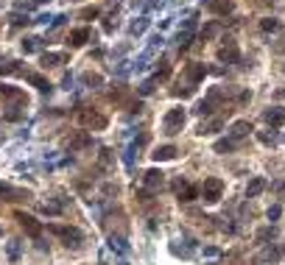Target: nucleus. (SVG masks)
I'll return each instance as SVG.
<instances>
[{
	"label": "nucleus",
	"mask_w": 285,
	"mask_h": 265,
	"mask_svg": "<svg viewBox=\"0 0 285 265\" xmlns=\"http://www.w3.org/2000/svg\"><path fill=\"white\" fill-rule=\"evenodd\" d=\"M48 232L51 235H56L59 240H64V246H73V248H78L81 246V240H84V235L76 229V226H62V223H51L48 226Z\"/></svg>",
	"instance_id": "f257e3e1"
},
{
	"label": "nucleus",
	"mask_w": 285,
	"mask_h": 265,
	"mask_svg": "<svg viewBox=\"0 0 285 265\" xmlns=\"http://www.w3.org/2000/svg\"><path fill=\"white\" fill-rule=\"evenodd\" d=\"M185 109L182 106H176V109H168V115L162 118V131L168 134V137H173V134H179L182 128H185Z\"/></svg>",
	"instance_id": "f03ea898"
},
{
	"label": "nucleus",
	"mask_w": 285,
	"mask_h": 265,
	"mask_svg": "<svg viewBox=\"0 0 285 265\" xmlns=\"http://www.w3.org/2000/svg\"><path fill=\"white\" fill-rule=\"evenodd\" d=\"M221 196H224V181L216 179V176L204 179V184H201V201L204 204H218Z\"/></svg>",
	"instance_id": "7ed1b4c3"
},
{
	"label": "nucleus",
	"mask_w": 285,
	"mask_h": 265,
	"mask_svg": "<svg viewBox=\"0 0 285 265\" xmlns=\"http://www.w3.org/2000/svg\"><path fill=\"white\" fill-rule=\"evenodd\" d=\"M78 123L84 128H93V131H104L106 128V118L95 109H78Z\"/></svg>",
	"instance_id": "20e7f679"
},
{
	"label": "nucleus",
	"mask_w": 285,
	"mask_h": 265,
	"mask_svg": "<svg viewBox=\"0 0 285 265\" xmlns=\"http://www.w3.org/2000/svg\"><path fill=\"white\" fill-rule=\"evenodd\" d=\"M283 251H285V246L283 243H274V246H266L263 251H260L254 260H252V265H268V263H277L280 257H283Z\"/></svg>",
	"instance_id": "39448f33"
},
{
	"label": "nucleus",
	"mask_w": 285,
	"mask_h": 265,
	"mask_svg": "<svg viewBox=\"0 0 285 265\" xmlns=\"http://www.w3.org/2000/svg\"><path fill=\"white\" fill-rule=\"evenodd\" d=\"M14 218H17L20 221V226H23V229L28 232V235H31V237H39V235H42V223L36 221L34 215H26V212H14Z\"/></svg>",
	"instance_id": "423d86ee"
},
{
	"label": "nucleus",
	"mask_w": 285,
	"mask_h": 265,
	"mask_svg": "<svg viewBox=\"0 0 285 265\" xmlns=\"http://www.w3.org/2000/svg\"><path fill=\"white\" fill-rule=\"evenodd\" d=\"M90 143H93V137H90L87 131H73V134L64 140V148H70V154H73V151H84Z\"/></svg>",
	"instance_id": "0eeeda50"
},
{
	"label": "nucleus",
	"mask_w": 285,
	"mask_h": 265,
	"mask_svg": "<svg viewBox=\"0 0 285 265\" xmlns=\"http://www.w3.org/2000/svg\"><path fill=\"white\" fill-rule=\"evenodd\" d=\"M218 59L226 61V64H235V61H241V53H238V42L235 39H226L221 48H218Z\"/></svg>",
	"instance_id": "6e6552de"
},
{
	"label": "nucleus",
	"mask_w": 285,
	"mask_h": 265,
	"mask_svg": "<svg viewBox=\"0 0 285 265\" xmlns=\"http://www.w3.org/2000/svg\"><path fill=\"white\" fill-rule=\"evenodd\" d=\"M143 184H146V190H162L165 187V173L162 171H157V168H151V171L143 173Z\"/></svg>",
	"instance_id": "1a4fd4ad"
},
{
	"label": "nucleus",
	"mask_w": 285,
	"mask_h": 265,
	"mask_svg": "<svg viewBox=\"0 0 285 265\" xmlns=\"http://www.w3.org/2000/svg\"><path fill=\"white\" fill-rule=\"evenodd\" d=\"M0 196H3V201H28L31 198V193L23 187H11V184H0Z\"/></svg>",
	"instance_id": "9d476101"
},
{
	"label": "nucleus",
	"mask_w": 285,
	"mask_h": 265,
	"mask_svg": "<svg viewBox=\"0 0 285 265\" xmlns=\"http://www.w3.org/2000/svg\"><path fill=\"white\" fill-rule=\"evenodd\" d=\"M193 28H196V20H188V23H185V31L176 34V48H179V51H188L190 48V42H193Z\"/></svg>",
	"instance_id": "9b49d317"
},
{
	"label": "nucleus",
	"mask_w": 285,
	"mask_h": 265,
	"mask_svg": "<svg viewBox=\"0 0 285 265\" xmlns=\"http://www.w3.org/2000/svg\"><path fill=\"white\" fill-rule=\"evenodd\" d=\"M263 120H266L271 128L283 126V123H285V109H283V106H271V109L263 112Z\"/></svg>",
	"instance_id": "f8f14e48"
},
{
	"label": "nucleus",
	"mask_w": 285,
	"mask_h": 265,
	"mask_svg": "<svg viewBox=\"0 0 285 265\" xmlns=\"http://www.w3.org/2000/svg\"><path fill=\"white\" fill-rule=\"evenodd\" d=\"M0 95L6 98V101H11L14 106H26V92H20L17 87H0Z\"/></svg>",
	"instance_id": "ddd939ff"
},
{
	"label": "nucleus",
	"mask_w": 285,
	"mask_h": 265,
	"mask_svg": "<svg viewBox=\"0 0 285 265\" xmlns=\"http://www.w3.org/2000/svg\"><path fill=\"white\" fill-rule=\"evenodd\" d=\"M249 131H254L249 120H235L232 126H229V137H232V140H243V137H249Z\"/></svg>",
	"instance_id": "4468645a"
},
{
	"label": "nucleus",
	"mask_w": 285,
	"mask_h": 265,
	"mask_svg": "<svg viewBox=\"0 0 285 265\" xmlns=\"http://www.w3.org/2000/svg\"><path fill=\"white\" fill-rule=\"evenodd\" d=\"M185 76L190 78V84H199L201 78L207 76V67H204V64H199V61H190L188 67H185Z\"/></svg>",
	"instance_id": "2eb2a0df"
},
{
	"label": "nucleus",
	"mask_w": 285,
	"mask_h": 265,
	"mask_svg": "<svg viewBox=\"0 0 285 265\" xmlns=\"http://www.w3.org/2000/svg\"><path fill=\"white\" fill-rule=\"evenodd\" d=\"M266 187H268V181L263 179V176H254V179H252L249 184H246V198H257Z\"/></svg>",
	"instance_id": "dca6fc26"
},
{
	"label": "nucleus",
	"mask_w": 285,
	"mask_h": 265,
	"mask_svg": "<svg viewBox=\"0 0 285 265\" xmlns=\"http://www.w3.org/2000/svg\"><path fill=\"white\" fill-rule=\"evenodd\" d=\"M67 42L73 45V48H81L84 42H90V28H76V31H70Z\"/></svg>",
	"instance_id": "f3484780"
},
{
	"label": "nucleus",
	"mask_w": 285,
	"mask_h": 265,
	"mask_svg": "<svg viewBox=\"0 0 285 265\" xmlns=\"http://www.w3.org/2000/svg\"><path fill=\"white\" fill-rule=\"evenodd\" d=\"M67 64V53H42V67H56Z\"/></svg>",
	"instance_id": "a211bd4d"
},
{
	"label": "nucleus",
	"mask_w": 285,
	"mask_h": 265,
	"mask_svg": "<svg viewBox=\"0 0 285 265\" xmlns=\"http://www.w3.org/2000/svg\"><path fill=\"white\" fill-rule=\"evenodd\" d=\"M26 78H28V84H34L39 92H51V81H48L45 76H39V73H28Z\"/></svg>",
	"instance_id": "6ab92c4d"
},
{
	"label": "nucleus",
	"mask_w": 285,
	"mask_h": 265,
	"mask_svg": "<svg viewBox=\"0 0 285 265\" xmlns=\"http://www.w3.org/2000/svg\"><path fill=\"white\" fill-rule=\"evenodd\" d=\"M224 128V120L221 118H213V120H207V123H201L199 126V134L204 137V134H216V131H221Z\"/></svg>",
	"instance_id": "aec40b11"
},
{
	"label": "nucleus",
	"mask_w": 285,
	"mask_h": 265,
	"mask_svg": "<svg viewBox=\"0 0 285 265\" xmlns=\"http://www.w3.org/2000/svg\"><path fill=\"white\" fill-rule=\"evenodd\" d=\"M176 154H179V151H176L173 146H159V148H157V151H154L151 156H154L157 162H168V159H173Z\"/></svg>",
	"instance_id": "412c9836"
},
{
	"label": "nucleus",
	"mask_w": 285,
	"mask_h": 265,
	"mask_svg": "<svg viewBox=\"0 0 285 265\" xmlns=\"http://www.w3.org/2000/svg\"><path fill=\"white\" fill-rule=\"evenodd\" d=\"M283 28V23L277 17H266V20H260V31H266V34H274V31H280Z\"/></svg>",
	"instance_id": "4be33fe9"
},
{
	"label": "nucleus",
	"mask_w": 285,
	"mask_h": 265,
	"mask_svg": "<svg viewBox=\"0 0 285 265\" xmlns=\"http://www.w3.org/2000/svg\"><path fill=\"white\" fill-rule=\"evenodd\" d=\"M168 76H171V61L162 56V59L157 61V76H154V78H157V81H165Z\"/></svg>",
	"instance_id": "5701e85b"
},
{
	"label": "nucleus",
	"mask_w": 285,
	"mask_h": 265,
	"mask_svg": "<svg viewBox=\"0 0 285 265\" xmlns=\"http://www.w3.org/2000/svg\"><path fill=\"white\" fill-rule=\"evenodd\" d=\"M210 9H213V14H229L232 11V0H213Z\"/></svg>",
	"instance_id": "b1692460"
},
{
	"label": "nucleus",
	"mask_w": 285,
	"mask_h": 265,
	"mask_svg": "<svg viewBox=\"0 0 285 265\" xmlns=\"http://www.w3.org/2000/svg\"><path fill=\"white\" fill-rule=\"evenodd\" d=\"M0 76H23L20 61H6V64H0Z\"/></svg>",
	"instance_id": "393cba45"
},
{
	"label": "nucleus",
	"mask_w": 285,
	"mask_h": 265,
	"mask_svg": "<svg viewBox=\"0 0 285 265\" xmlns=\"http://www.w3.org/2000/svg\"><path fill=\"white\" fill-rule=\"evenodd\" d=\"M201 196V190L199 187H190V184H188V187H185V190H182V193H179V201H185V204H190V201H196V198H199Z\"/></svg>",
	"instance_id": "a878e982"
},
{
	"label": "nucleus",
	"mask_w": 285,
	"mask_h": 265,
	"mask_svg": "<svg viewBox=\"0 0 285 265\" xmlns=\"http://www.w3.org/2000/svg\"><path fill=\"white\" fill-rule=\"evenodd\" d=\"M277 237V226L274 223H271V226H266V229H260L257 235H254V240H257V243H263V240H274Z\"/></svg>",
	"instance_id": "bb28decb"
},
{
	"label": "nucleus",
	"mask_w": 285,
	"mask_h": 265,
	"mask_svg": "<svg viewBox=\"0 0 285 265\" xmlns=\"http://www.w3.org/2000/svg\"><path fill=\"white\" fill-rule=\"evenodd\" d=\"M235 148H238V140H218L216 143L218 154H229V151H235Z\"/></svg>",
	"instance_id": "cd10ccee"
},
{
	"label": "nucleus",
	"mask_w": 285,
	"mask_h": 265,
	"mask_svg": "<svg viewBox=\"0 0 285 265\" xmlns=\"http://www.w3.org/2000/svg\"><path fill=\"white\" fill-rule=\"evenodd\" d=\"M81 84H87V87H101V84H104V78L98 76V73H84V76H81Z\"/></svg>",
	"instance_id": "c85d7f7f"
},
{
	"label": "nucleus",
	"mask_w": 285,
	"mask_h": 265,
	"mask_svg": "<svg viewBox=\"0 0 285 265\" xmlns=\"http://www.w3.org/2000/svg\"><path fill=\"white\" fill-rule=\"evenodd\" d=\"M218 34H221V26H218V23H210V26L201 28V39H213V36H218Z\"/></svg>",
	"instance_id": "c756f323"
},
{
	"label": "nucleus",
	"mask_w": 285,
	"mask_h": 265,
	"mask_svg": "<svg viewBox=\"0 0 285 265\" xmlns=\"http://www.w3.org/2000/svg\"><path fill=\"white\" fill-rule=\"evenodd\" d=\"M213 106H216V103H210V101H201L199 106H196V115H201V118H210V115H213Z\"/></svg>",
	"instance_id": "7c9ffc66"
},
{
	"label": "nucleus",
	"mask_w": 285,
	"mask_h": 265,
	"mask_svg": "<svg viewBox=\"0 0 285 265\" xmlns=\"http://www.w3.org/2000/svg\"><path fill=\"white\" fill-rule=\"evenodd\" d=\"M257 140L263 143V146H274V143H277V134H274V131H260Z\"/></svg>",
	"instance_id": "2f4dec72"
},
{
	"label": "nucleus",
	"mask_w": 285,
	"mask_h": 265,
	"mask_svg": "<svg viewBox=\"0 0 285 265\" xmlns=\"http://www.w3.org/2000/svg\"><path fill=\"white\" fill-rule=\"evenodd\" d=\"M146 28H148V20H146V17H140L137 23H131V34H134V36H140L143 31H146Z\"/></svg>",
	"instance_id": "473e14b6"
},
{
	"label": "nucleus",
	"mask_w": 285,
	"mask_h": 265,
	"mask_svg": "<svg viewBox=\"0 0 285 265\" xmlns=\"http://www.w3.org/2000/svg\"><path fill=\"white\" fill-rule=\"evenodd\" d=\"M39 42H42V39H36V36H31V39H26V42H23V51H26V53H34V51H39Z\"/></svg>",
	"instance_id": "72a5a7b5"
},
{
	"label": "nucleus",
	"mask_w": 285,
	"mask_h": 265,
	"mask_svg": "<svg viewBox=\"0 0 285 265\" xmlns=\"http://www.w3.org/2000/svg\"><path fill=\"white\" fill-rule=\"evenodd\" d=\"M154 87H157V78L143 81V84H140V95H151V92H154Z\"/></svg>",
	"instance_id": "f704fd0d"
},
{
	"label": "nucleus",
	"mask_w": 285,
	"mask_h": 265,
	"mask_svg": "<svg viewBox=\"0 0 285 265\" xmlns=\"http://www.w3.org/2000/svg\"><path fill=\"white\" fill-rule=\"evenodd\" d=\"M98 14H101V11L95 9V6H87V9H81V14H78V17H81V20H95Z\"/></svg>",
	"instance_id": "c9c22d12"
},
{
	"label": "nucleus",
	"mask_w": 285,
	"mask_h": 265,
	"mask_svg": "<svg viewBox=\"0 0 285 265\" xmlns=\"http://www.w3.org/2000/svg\"><path fill=\"white\" fill-rule=\"evenodd\" d=\"M280 215H283V209H280V204H274V206H271V209H268V221L274 223L277 218H280Z\"/></svg>",
	"instance_id": "e433bc0d"
},
{
	"label": "nucleus",
	"mask_w": 285,
	"mask_h": 265,
	"mask_svg": "<svg viewBox=\"0 0 285 265\" xmlns=\"http://www.w3.org/2000/svg\"><path fill=\"white\" fill-rule=\"evenodd\" d=\"M11 23H14V26H23V23H31V20L23 17V14H11Z\"/></svg>",
	"instance_id": "4c0bfd02"
},
{
	"label": "nucleus",
	"mask_w": 285,
	"mask_h": 265,
	"mask_svg": "<svg viewBox=\"0 0 285 265\" xmlns=\"http://www.w3.org/2000/svg\"><path fill=\"white\" fill-rule=\"evenodd\" d=\"M185 187H188V181H185V179H176V181H173V190H176V193H182Z\"/></svg>",
	"instance_id": "58836bf2"
},
{
	"label": "nucleus",
	"mask_w": 285,
	"mask_h": 265,
	"mask_svg": "<svg viewBox=\"0 0 285 265\" xmlns=\"http://www.w3.org/2000/svg\"><path fill=\"white\" fill-rule=\"evenodd\" d=\"M112 28H115V23H112V17H109V20H104V31H112Z\"/></svg>",
	"instance_id": "ea45409f"
},
{
	"label": "nucleus",
	"mask_w": 285,
	"mask_h": 265,
	"mask_svg": "<svg viewBox=\"0 0 285 265\" xmlns=\"http://www.w3.org/2000/svg\"><path fill=\"white\" fill-rule=\"evenodd\" d=\"M277 98H285V89H280V92H277Z\"/></svg>",
	"instance_id": "a19ab883"
},
{
	"label": "nucleus",
	"mask_w": 285,
	"mask_h": 265,
	"mask_svg": "<svg viewBox=\"0 0 285 265\" xmlns=\"http://www.w3.org/2000/svg\"><path fill=\"white\" fill-rule=\"evenodd\" d=\"M277 51H280V53H283V51H285V45H277Z\"/></svg>",
	"instance_id": "79ce46f5"
}]
</instances>
